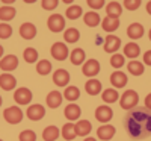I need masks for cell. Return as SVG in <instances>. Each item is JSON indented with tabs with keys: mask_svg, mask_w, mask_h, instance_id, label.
I'll list each match as a JSON object with an SVG mask.
<instances>
[{
	"mask_svg": "<svg viewBox=\"0 0 151 141\" xmlns=\"http://www.w3.org/2000/svg\"><path fill=\"white\" fill-rule=\"evenodd\" d=\"M2 103H3V99H2V97H0V106H2Z\"/></svg>",
	"mask_w": 151,
	"mask_h": 141,
	"instance_id": "cell-49",
	"label": "cell"
},
{
	"mask_svg": "<svg viewBox=\"0 0 151 141\" xmlns=\"http://www.w3.org/2000/svg\"><path fill=\"white\" fill-rule=\"evenodd\" d=\"M79 38H80V32H79V29H76V28H70V29H67L64 32V40L67 43H71V44L77 43Z\"/></svg>",
	"mask_w": 151,
	"mask_h": 141,
	"instance_id": "cell-32",
	"label": "cell"
},
{
	"mask_svg": "<svg viewBox=\"0 0 151 141\" xmlns=\"http://www.w3.org/2000/svg\"><path fill=\"white\" fill-rule=\"evenodd\" d=\"M62 100H64V96H62L59 91H56V89H53V91H50L45 97V102H47V106L48 108H59L60 103H62Z\"/></svg>",
	"mask_w": 151,
	"mask_h": 141,
	"instance_id": "cell-15",
	"label": "cell"
},
{
	"mask_svg": "<svg viewBox=\"0 0 151 141\" xmlns=\"http://www.w3.org/2000/svg\"><path fill=\"white\" fill-rule=\"evenodd\" d=\"M86 5L88 6H91L92 9H101L104 5H106V2H104V0H88V2H86Z\"/></svg>",
	"mask_w": 151,
	"mask_h": 141,
	"instance_id": "cell-42",
	"label": "cell"
},
{
	"mask_svg": "<svg viewBox=\"0 0 151 141\" xmlns=\"http://www.w3.org/2000/svg\"><path fill=\"white\" fill-rule=\"evenodd\" d=\"M83 21L88 28H97L100 23H101V18L97 14L95 11H89V12H85V17H83Z\"/></svg>",
	"mask_w": 151,
	"mask_h": 141,
	"instance_id": "cell-23",
	"label": "cell"
},
{
	"mask_svg": "<svg viewBox=\"0 0 151 141\" xmlns=\"http://www.w3.org/2000/svg\"><path fill=\"white\" fill-rule=\"evenodd\" d=\"M60 134H62V137H64L67 141H73L76 137H77V134H76V126L73 123H67V124L62 126Z\"/></svg>",
	"mask_w": 151,
	"mask_h": 141,
	"instance_id": "cell-30",
	"label": "cell"
},
{
	"mask_svg": "<svg viewBox=\"0 0 151 141\" xmlns=\"http://www.w3.org/2000/svg\"><path fill=\"white\" fill-rule=\"evenodd\" d=\"M64 97L68 100V102H76L79 97H80V89L77 86H67L65 91H64Z\"/></svg>",
	"mask_w": 151,
	"mask_h": 141,
	"instance_id": "cell-33",
	"label": "cell"
},
{
	"mask_svg": "<svg viewBox=\"0 0 151 141\" xmlns=\"http://www.w3.org/2000/svg\"><path fill=\"white\" fill-rule=\"evenodd\" d=\"M147 12L151 15V2H148V3H147Z\"/></svg>",
	"mask_w": 151,
	"mask_h": 141,
	"instance_id": "cell-45",
	"label": "cell"
},
{
	"mask_svg": "<svg viewBox=\"0 0 151 141\" xmlns=\"http://www.w3.org/2000/svg\"><path fill=\"white\" fill-rule=\"evenodd\" d=\"M20 36L24 38V40H33V38L36 36V26L33 23H23L20 26Z\"/></svg>",
	"mask_w": 151,
	"mask_h": 141,
	"instance_id": "cell-12",
	"label": "cell"
},
{
	"mask_svg": "<svg viewBox=\"0 0 151 141\" xmlns=\"http://www.w3.org/2000/svg\"><path fill=\"white\" fill-rule=\"evenodd\" d=\"M26 115L27 118L32 120V121H40L41 118H44L45 115V108L40 103H35V105H30L26 111Z\"/></svg>",
	"mask_w": 151,
	"mask_h": 141,
	"instance_id": "cell-8",
	"label": "cell"
},
{
	"mask_svg": "<svg viewBox=\"0 0 151 141\" xmlns=\"http://www.w3.org/2000/svg\"><path fill=\"white\" fill-rule=\"evenodd\" d=\"M115 132H116L115 126H112V124H103V126H100L98 129H97V137L100 140H103V141H107V140L113 138Z\"/></svg>",
	"mask_w": 151,
	"mask_h": 141,
	"instance_id": "cell-17",
	"label": "cell"
},
{
	"mask_svg": "<svg viewBox=\"0 0 151 141\" xmlns=\"http://www.w3.org/2000/svg\"><path fill=\"white\" fill-rule=\"evenodd\" d=\"M101 99H103L104 103L110 105V103H115V102H118L119 94H118V91H116L115 88H107V89H104V91L101 93Z\"/></svg>",
	"mask_w": 151,
	"mask_h": 141,
	"instance_id": "cell-25",
	"label": "cell"
},
{
	"mask_svg": "<svg viewBox=\"0 0 151 141\" xmlns=\"http://www.w3.org/2000/svg\"><path fill=\"white\" fill-rule=\"evenodd\" d=\"M144 64L151 67V50H148V52L144 53Z\"/></svg>",
	"mask_w": 151,
	"mask_h": 141,
	"instance_id": "cell-43",
	"label": "cell"
},
{
	"mask_svg": "<svg viewBox=\"0 0 151 141\" xmlns=\"http://www.w3.org/2000/svg\"><path fill=\"white\" fill-rule=\"evenodd\" d=\"M121 47V40L116 35H109L104 40V50L107 53H116Z\"/></svg>",
	"mask_w": 151,
	"mask_h": 141,
	"instance_id": "cell-13",
	"label": "cell"
},
{
	"mask_svg": "<svg viewBox=\"0 0 151 141\" xmlns=\"http://www.w3.org/2000/svg\"><path fill=\"white\" fill-rule=\"evenodd\" d=\"M38 55H40V53H38L36 49H33V47H27V49H24V52H23L24 61L29 62V64L36 62V61H38Z\"/></svg>",
	"mask_w": 151,
	"mask_h": 141,
	"instance_id": "cell-35",
	"label": "cell"
},
{
	"mask_svg": "<svg viewBox=\"0 0 151 141\" xmlns=\"http://www.w3.org/2000/svg\"><path fill=\"white\" fill-rule=\"evenodd\" d=\"M20 141H36V134L30 129H26L20 134Z\"/></svg>",
	"mask_w": 151,
	"mask_h": 141,
	"instance_id": "cell-40",
	"label": "cell"
},
{
	"mask_svg": "<svg viewBox=\"0 0 151 141\" xmlns=\"http://www.w3.org/2000/svg\"><path fill=\"white\" fill-rule=\"evenodd\" d=\"M12 35V28L8 23H0V40H8Z\"/></svg>",
	"mask_w": 151,
	"mask_h": 141,
	"instance_id": "cell-38",
	"label": "cell"
},
{
	"mask_svg": "<svg viewBox=\"0 0 151 141\" xmlns=\"http://www.w3.org/2000/svg\"><path fill=\"white\" fill-rule=\"evenodd\" d=\"M101 89H103V86H101V82H100L98 79H89L86 82V85H85V91L89 96L100 94V93H101Z\"/></svg>",
	"mask_w": 151,
	"mask_h": 141,
	"instance_id": "cell-20",
	"label": "cell"
},
{
	"mask_svg": "<svg viewBox=\"0 0 151 141\" xmlns=\"http://www.w3.org/2000/svg\"><path fill=\"white\" fill-rule=\"evenodd\" d=\"M64 114H65V117L70 120V121H74V120H77L80 117V114H82V109L79 105H76V103H70L65 106L64 109Z\"/></svg>",
	"mask_w": 151,
	"mask_h": 141,
	"instance_id": "cell-19",
	"label": "cell"
},
{
	"mask_svg": "<svg viewBox=\"0 0 151 141\" xmlns=\"http://www.w3.org/2000/svg\"><path fill=\"white\" fill-rule=\"evenodd\" d=\"M101 28H103V31H104V32H107V33L115 32V31L119 28V18L106 17V18L101 21Z\"/></svg>",
	"mask_w": 151,
	"mask_h": 141,
	"instance_id": "cell-22",
	"label": "cell"
},
{
	"mask_svg": "<svg viewBox=\"0 0 151 141\" xmlns=\"http://www.w3.org/2000/svg\"><path fill=\"white\" fill-rule=\"evenodd\" d=\"M3 117L9 124H18L23 120V111L20 106H9L3 111Z\"/></svg>",
	"mask_w": 151,
	"mask_h": 141,
	"instance_id": "cell-3",
	"label": "cell"
},
{
	"mask_svg": "<svg viewBox=\"0 0 151 141\" xmlns=\"http://www.w3.org/2000/svg\"><path fill=\"white\" fill-rule=\"evenodd\" d=\"M139 53H141V47L137 46L136 43H127L124 46V56H127V58H132V61L134 59V58H137L139 56Z\"/></svg>",
	"mask_w": 151,
	"mask_h": 141,
	"instance_id": "cell-24",
	"label": "cell"
},
{
	"mask_svg": "<svg viewBox=\"0 0 151 141\" xmlns=\"http://www.w3.org/2000/svg\"><path fill=\"white\" fill-rule=\"evenodd\" d=\"M17 85V79L9 73H3L0 74V88L5 89V91H12Z\"/></svg>",
	"mask_w": 151,
	"mask_h": 141,
	"instance_id": "cell-14",
	"label": "cell"
},
{
	"mask_svg": "<svg viewBox=\"0 0 151 141\" xmlns=\"http://www.w3.org/2000/svg\"><path fill=\"white\" fill-rule=\"evenodd\" d=\"M32 97H33L32 91L29 88H24V86L15 89V93H14V100L18 105H29L32 102Z\"/></svg>",
	"mask_w": 151,
	"mask_h": 141,
	"instance_id": "cell-6",
	"label": "cell"
},
{
	"mask_svg": "<svg viewBox=\"0 0 151 141\" xmlns=\"http://www.w3.org/2000/svg\"><path fill=\"white\" fill-rule=\"evenodd\" d=\"M83 141H97L95 138H92V137H88V138H85Z\"/></svg>",
	"mask_w": 151,
	"mask_h": 141,
	"instance_id": "cell-46",
	"label": "cell"
},
{
	"mask_svg": "<svg viewBox=\"0 0 151 141\" xmlns=\"http://www.w3.org/2000/svg\"><path fill=\"white\" fill-rule=\"evenodd\" d=\"M18 67V58L15 55H6L0 59V68L5 71H12Z\"/></svg>",
	"mask_w": 151,
	"mask_h": 141,
	"instance_id": "cell-10",
	"label": "cell"
},
{
	"mask_svg": "<svg viewBox=\"0 0 151 141\" xmlns=\"http://www.w3.org/2000/svg\"><path fill=\"white\" fill-rule=\"evenodd\" d=\"M52 52V56L58 61H65L68 56H70V52H68V47L65 43H55L50 49Z\"/></svg>",
	"mask_w": 151,
	"mask_h": 141,
	"instance_id": "cell-5",
	"label": "cell"
},
{
	"mask_svg": "<svg viewBox=\"0 0 151 141\" xmlns=\"http://www.w3.org/2000/svg\"><path fill=\"white\" fill-rule=\"evenodd\" d=\"M74 126H76V134H77V137H86L92 131V124L88 120H79Z\"/></svg>",
	"mask_w": 151,
	"mask_h": 141,
	"instance_id": "cell-21",
	"label": "cell"
},
{
	"mask_svg": "<svg viewBox=\"0 0 151 141\" xmlns=\"http://www.w3.org/2000/svg\"><path fill=\"white\" fill-rule=\"evenodd\" d=\"M141 5H142L141 0H124V2H122V6L125 9H129V11H136Z\"/></svg>",
	"mask_w": 151,
	"mask_h": 141,
	"instance_id": "cell-39",
	"label": "cell"
},
{
	"mask_svg": "<svg viewBox=\"0 0 151 141\" xmlns=\"http://www.w3.org/2000/svg\"><path fill=\"white\" fill-rule=\"evenodd\" d=\"M15 14H17V11L14 6H2L0 8V20L2 21H11V20H14L15 18Z\"/></svg>",
	"mask_w": 151,
	"mask_h": 141,
	"instance_id": "cell-28",
	"label": "cell"
},
{
	"mask_svg": "<svg viewBox=\"0 0 151 141\" xmlns=\"http://www.w3.org/2000/svg\"><path fill=\"white\" fill-rule=\"evenodd\" d=\"M113 117V111L107 106V105H101L95 109V118L100 121V123H107L110 121V118Z\"/></svg>",
	"mask_w": 151,
	"mask_h": 141,
	"instance_id": "cell-9",
	"label": "cell"
},
{
	"mask_svg": "<svg viewBox=\"0 0 151 141\" xmlns=\"http://www.w3.org/2000/svg\"><path fill=\"white\" fill-rule=\"evenodd\" d=\"M127 68H129V71L133 76H141L144 73V65H142L141 62H137V61H130L127 64Z\"/></svg>",
	"mask_w": 151,
	"mask_h": 141,
	"instance_id": "cell-36",
	"label": "cell"
},
{
	"mask_svg": "<svg viewBox=\"0 0 151 141\" xmlns=\"http://www.w3.org/2000/svg\"><path fill=\"white\" fill-rule=\"evenodd\" d=\"M137 102H139V96H137V93L134 91V89H125L124 94L121 96L119 105L125 111H132V109L136 108Z\"/></svg>",
	"mask_w": 151,
	"mask_h": 141,
	"instance_id": "cell-2",
	"label": "cell"
},
{
	"mask_svg": "<svg viewBox=\"0 0 151 141\" xmlns=\"http://www.w3.org/2000/svg\"><path fill=\"white\" fill-rule=\"evenodd\" d=\"M124 55H121V53H113L112 55V58H110V65L113 67V68H121L122 65H124Z\"/></svg>",
	"mask_w": 151,
	"mask_h": 141,
	"instance_id": "cell-37",
	"label": "cell"
},
{
	"mask_svg": "<svg viewBox=\"0 0 151 141\" xmlns=\"http://www.w3.org/2000/svg\"><path fill=\"white\" fill-rule=\"evenodd\" d=\"M82 73L86 78L94 79V76H97L100 73V62L97 59H88L85 62V65H82Z\"/></svg>",
	"mask_w": 151,
	"mask_h": 141,
	"instance_id": "cell-7",
	"label": "cell"
},
{
	"mask_svg": "<svg viewBox=\"0 0 151 141\" xmlns=\"http://www.w3.org/2000/svg\"><path fill=\"white\" fill-rule=\"evenodd\" d=\"M59 134H60V131L58 126H47L42 131V138L45 141H55L59 138Z\"/></svg>",
	"mask_w": 151,
	"mask_h": 141,
	"instance_id": "cell-29",
	"label": "cell"
},
{
	"mask_svg": "<svg viewBox=\"0 0 151 141\" xmlns=\"http://www.w3.org/2000/svg\"><path fill=\"white\" fill-rule=\"evenodd\" d=\"M106 12H107V17H113V18H119L122 14V5L118 2H110L106 6Z\"/></svg>",
	"mask_w": 151,
	"mask_h": 141,
	"instance_id": "cell-26",
	"label": "cell"
},
{
	"mask_svg": "<svg viewBox=\"0 0 151 141\" xmlns=\"http://www.w3.org/2000/svg\"><path fill=\"white\" fill-rule=\"evenodd\" d=\"M58 5H59V0H42L41 2V6L45 11H53L58 8Z\"/></svg>",
	"mask_w": 151,
	"mask_h": 141,
	"instance_id": "cell-41",
	"label": "cell"
},
{
	"mask_svg": "<svg viewBox=\"0 0 151 141\" xmlns=\"http://www.w3.org/2000/svg\"><path fill=\"white\" fill-rule=\"evenodd\" d=\"M148 38H150V41H151V29H150V32H148Z\"/></svg>",
	"mask_w": 151,
	"mask_h": 141,
	"instance_id": "cell-48",
	"label": "cell"
},
{
	"mask_svg": "<svg viewBox=\"0 0 151 141\" xmlns=\"http://www.w3.org/2000/svg\"><path fill=\"white\" fill-rule=\"evenodd\" d=\"M47 28L52 32H55V33L64 31V28H65V17L60 15V14H53L47 20Z\"/></svg>",
	"mask_w": 151,
	"mask_h": 141,
	"instance_id": "cell-4",
	"label": "cell"
},
{
	"mask_svg": "<svg viewBox=\"0 0 151 141\" xmlns=\"http://www.w3.org/2000/svg\"><path fill=\"white\" fill-rule=\"evenodd\" d=\"M145 108L151 111V93H150V94L145 97Z\"/></svg>",
	"mask_w": 151,
	"mask_h": 141,
	"instance_id": "cell-44",
	"label": "cell"
},
{
	"mask_svg": "<svg viewBox=\"0 0 151 141\" xmlns=\"http://www.w3.org/2000/svg\"><path fill=\"white\" fill-rule=\"evenodd\" d=\"M65 15H67V18H70V20H77L79 17L83 15V9H82V6H79V5H71V6L65 11Z\"/></svg>",
	"mask_w": 151,
	"mask_h": 141,
	"instance_id": "cell-31",
	"label": "cell"
},
{
	"mask_svg": "<svg viewBox=\"0 0 151 141\" xmlns=\"http://www.w3.org/2000/svg\"><path fill=\"white\" fill-rule=\"evenodd\" d=\"M53 82L58 86H67L70 82V73L64 68H59L53 73Z\"/></svg>",
	"mask_w": 151,
	"mask_h": 141,
	"instance_id": "cell-16",
	"label": "cell"
},
{
	"mask_svg": "<svg viewBox=\"0 0 151 141\" xmlns=\"http://www.w3.org/2000/svg\"><path fill=\"white\" fill-rule=\"evenodd\" d=\"M127 76H125V73H122L121 70H116L113 71L110 74V84L113 88H124L125 85H127Z\"/></svg>",
	"mask_w": 151,
	"mask_h": 141,
	"instance_id": "cell-11",
	"label": "cell"
},
{
	"mask_svg": "<svg viewBox=\"0 0 151 141\" xmlns=\"http://www.w3.org/2000/svg\"><path fill=\"white\" fill-rule=\"evenodd\" d=\"M85 56H86V53L83 49H74L70 53V61L73 65H82L85 62Z\"/></svg>",
	"mask_w": 151,
	"mask_h": 141,
	"instance_id": "cell-27",
	"label": "cell"
},
{
	"mask_svg": "<svg viewBox=\"0 0 151 141\" xmlns=\"http://www.w3.org/2000/svg\"><path fill=\"white\" fill-rule=\"evenodd\" d=\"M127 35L130 40H139V38L144 36V26L141 23H132L130 26L127 28Z\"/></svg>",
	"mask_w": 151,
	"mask_h": 141,
	"instance_id": "cell-18",
	"label": "cell"
},
{
	"mask_svg": "<svg viewBox=\"0 0 151 141\" xmlns=\"http://www.w3.org/2000/svg\"><path fill=\"white\" fill-rule=\"evenodd\" d=\"M0 141H3V140H0Z\"/></svg>",
	"mask_w": 151,
	"mask_h": 141,
	"instance_id": "cell-50",
	"label": "cell"
},
{
	"mask_svg": "<svg viewBox=\"0 0 151 141\" xmlns=\"http://www.w3.org/2000/svg\"><path fill=\"white\" fill-rule=\"evenodd\" d=\"M3 56V47H2V44H0V58Z\"/></svg>",
	"mask_w": 151,
	"mask_h": 141,
	"instance_id": "cell-47",
	"label": "cell"
},
{
	"mask_svg": "<svg viewBox=\"0 0 151 141\" xmlns=\"http://www.w3.org/2000/svg\"><path fill=\"white\" fill-rule=\"evenodd\" d=\"M50 71H52V62L47 59H41L36 64V73L41 76H47Z\"/></svg>",
	"mask_w": 151,
	"mask_h": 141,
	"instance_id": "cell-34",
	"label": "cell"
},
{
	"mask_svg": "<svg viewBox=\"0 0 151 141\" xmlns=\"http://www.w3.org/2000/svg\"><path fill=\"white\" fill-rule=\"evenodd\" d=\"M124 129L132 138L142 140L151 135V111L144 108H134L124 117Z\"/></svg>",
	"mask_w": 151,
	"mask_h": 141,
	"instance_id": "cell-1",
	"label": "cell"
}]
</instances>
